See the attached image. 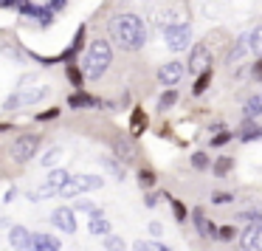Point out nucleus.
I'll return each mask as SVG.
<instances>
[{"label":"nucleus","mask_w":262,"mask_h":251,"mask_svg":"<svg viewBox=\"0 0 262 251\" xmlns=\"http://www.w3.org/2000/svg\"><path fill=\"white\" fill-rule=\"evenodd\" d=\"M107 31H110V40L119 48H124V51H138L147 43V29H144L141 17H136V14H119V17H113L107 23Z\"/></svg>","instance_id":"f257e3e1"},{"label":"nucleus","mask_w":262,"mask_h":251,"mask_svg":"<svg viewBox=\"0 0 262 251\" xmlns=\"http://www.w3.org/2000/svg\"><path fill=\"white\" fill-rule=\"evenodd\" d=\"M110 62H113V51H110V43L107 40H93L91 46L85 48V54H82V76H88V79H102L104 71L110 68Z\"/></svg>","instance_id":"f03ea898"},{"label":"nucleus","mask_w":262,"mask_h":251,"mask_svg":"<svg viewBox=\"0 0 262 251\" xmlns=\"http://www.w3.org/2000/svg\"><path fill=\"white\" fill-rule=\"evenodd\" d=\"M102 183H104V181H102L99 175H68V181L59 186L57 195H62V198H76V195H82V192L99 189Z\"/></svg>","instance_id":"7ed1b4c3"},{"label":"nucleus","mask_w":262,"mask_h":251,"mask_svg":"<svg viewBox=\"0 0 262 251\" xmlns=\"http://www.w3.org/2000/svg\"><path fill=\"white\" fill-rule=\"evenodd\" d=\"M48 88L46 85H34V88H23V91H17L14 96L6 99V104H3V110H20V108H29V104H37L40 99H46Z\"/></svg>","instance_id":"20e7f679"},{"label":"nucleus","mask_w":262,"mask_h":251,"mask_svg":"<svg viewBox=\"0 0 262 251\" xmlns=\"http://www.w3.org/2000/svg\"><path fill=\"white\" fill-rule=\"evenodd\" d=\"M164 34H166V46H169L172 51H186V46L192 43V26L175 23V26H169V29H164Z\"/></svg>","instance_id":"39448f33"},{"label":"nucleus","mask_w":262,"mask_h":251,"mask_svg":"<svg viewBox=\"0 0 262 251\" xmlns=\"http://www.w3.org/2000/svg\"><path fill=\"white\" fill-rule=\"evenodd\" d=\"M40 150V136H20L17 141L12 144V153H14V158L20 161V164H26V161H31L34 158V153Z\"/></svg>","instance_id":"423d86ee"},{"label":"nucleus","mask_w":262,"mask_h":251,"mask_svg":"<svg viewBox=\"0 0 262 251\" xmlns=\"http://www.w3.org/2000/svg\"><path fill=\"white\" fill-rule=\"evenodd\" d=\"M51 223H54L57 228H62V232H68V234L76 232V215H74V209H68V206H59V209H54Z\"/></svg>","instance_id":"0eeeda50"},{"label":"nucleus","mask_w":262,"mask_h":251,"mask_svg":"<svg viewBox=\"0 0 262 251\" xmlns=\"http://www.w3.org/2000/svg\"><path fill=\"white\" fill-rule=\"evenodd\" d=\"M183 71H186V68H183L181 62H164L158 68V82H161V85H166V88H172V85L181 82Z\"/></svg>","instance_id":"6e6552de"},{"label":"nucleus","mask_w":262,"mask_h":251,"mask_svg":"<svg viewBox=\"0 0 262 251\" xmlns=\"http://www.w3.org/2000/svg\"><path fill=\"white\" fill-rule=\"evenodd\" d=\"M209 62H211V54H209V46L206 43H198V46H192V54H189V71H203V68H209Z\"/></svg>","instance_id":"1a4fd4ad"},{"label":"nucleus","mask_w":262,"mask_h":251,"mask_svg":"<svg viewBox=\"0 0 262 251\" xmlns=\"http://www.w3.org/2000/svg\"><path fill=\"white\" fill-rule=\"evenodd\" d=\"M239 251H262V223H251L243 232V243H239Z\"/></svg>","instance_id":"9d476101"},{"label":"nucleus","mask_w":262,"mask_h":251,"mask_svg":"<svg viewBox=\"0 0 262 251\" xmlns=\"http://www.w3.org/2000/svg\"><path fill=\"white\" fill-rule=\"evenodd\" d=\"M26 248H31V251H59L62 248V243H59L57 237H51V234H29V245Z\"/></svg>","instance_id":"9b49d317"},{"label":"nucleus","mask_w":262,"mask_h":251,"mask_svg":"<svg viewBox=\"0 0 262 251\" xmlns=\"http://www.w3.org/2000/svg\"><path fill=\"white\" fill-rule=\"evenodd\" d=\"M17 9L26 14V17H37L42 26H48V23L54 20V12H51L48 6H46V9H40V6H34V3H29V0H20V3H17Z\"/></svg>","instance_id":"f8f14e48"},{"label":"nucleus","mask_w":262,"mask_h":251,"mask_svg":"<svg viewBox=\"0 0 262 251\" xmlns=\"http://www.w3.org/2000/svg\"><path fill=\"white\" fill-rule=\"evenodd\" d=\"M99 99L96 96H91V93H82V91H74L68 96V108H74V110H88V108H99Z\"/></svg>","instance_id":"ddd939ff"},{"label":"nucleus","mask_w":262,"mask_h":251,"mask_svg":"<svg viewBox=\"0 0 262 251\" xmlns=\"http://www.w3.org/2000/svg\"><path fill=\"white\" fill-rule=\"evenodd\" d=\"M192 217H194V228H198V234H200L203 240H209V237H214V234H217V228L211 226L209 220H206L203 209H194V212H192Z\"/></svg>","instance_id":"4468645a"},{"label":"nucleus","mask_w":262,"mask_h":251,"mask_svg":"<svg viewBox=\"0 0 262 251\" xmlns=\"http://www.w3.org/2000/svg\"><path fill=\"white\" fill-rule=\"evenodd\" d=\"M88 228H91V234H99V237H104V234H110V220H104L102 212H91Z\"/></svg>","instance_id":"2eb2a0df"},{"label":"nucleus","mask_w":262,"mask_h":251,"mask_svg":"<svg viewBox=\"0 0 262 251\" xmlns=\"http://www.w3.org/2000/svg\"><path fill=\"white\" fill-rule=\"evenodd\" d=\"M29 228H23V226H12L9 228V243H12V248H17V251H23L26 245H29Z\"/></svg>","instance_id":"dca6fc26"},{"label":"nucleus","mask_w":262,"mask_h":251,"mask_svg":"<svg viewBox=\"0 0 262 251\" xmlns=\"http://www.w3.org/2000/svg\"><path fill=\"white\" fill-rule=\"evenodd\" d=\"M82 40H85V26H79V31H76L74 43H71V46H68V51H65L59 59H71V57H76V54H79V48H82Z\"/></svg>","instance_id":"f3484780"},{"label":"nucleus","mask_w":262,"mask_h":251,"mask_svg":"<svg viewBox=\"0 0 262 251\" xmlns=\"http://www.w3.org/2000/svg\"><path fill=\"white\" fill-rule=\"evenodd\" d=\"M243 113H245V119H256V116L262 113V96H251L248 102H245Z\"/></svg>","instance_id":"a211bd4d"},{"label":"nucleus","mask_w":262,"mask_h":251,"mask_svg":"<svg viewBox=\"0 0 262 251\" xmlns=\"http://www.w3.org/2000/svg\"><path fill=\"white\" fill-rule=\"evenodd\" d=\"M245 43H248V51L262 54V26H256V29L251 31L248 37H245Z\"/></svg>","instance_id":"6ab92c4d"},{"label":"nucleus","mask_w":262,"mask_h":251,"mask_svg":"<svg viewBox=\"0 0 262 251\" xmlns=\"http://www.w3.org/2000/svg\"><path fill=\"white\" fill-rule=\"evenodd\" d=\"M113 153L121 155L124 161H130L133 158V144L127 141V138H116V141H113Z\"/></svg>","instance_id":"aec40b11"},{"label":"nucleus","mask_w":262,"mask_h":251,"mask_svg":"<svg viewBox=\"0 0 262 251\" xmlns=\"http://www.w3.org/2000/svg\"><path fill=\"white\" fill-rule=\"evenodd\" d=\"M209 82H211V68H203V71H200V76H198V82H194V88H192V93H194V96L206 93Z\"/></svg>","instance_id":"412c9836"},{"label":"nucleus","mask_w":262,"mask_h":251,"mask_svg":"<svg viewBox=\"0 0 262 251\" xmlns=\"http://www.w3.org/2000/svg\"><path fill=\"white\" fill-rule=\"evenodd\" d=\"M102 164H104V170H110V175H113V178L124 181V164H119V161H113V158H104Z\"/></svg>","instance_id":"4be33fe9"},{"label":"nucleus","mask_w":262,"mask_h":251,"mask_svg":"<svg viewBox=\"0 0 262 251\" xmlns=\"http://www.w3.org/2000/svg\"><path fill=\"white\" fill-rule=\"evenodd\" d=\"M104 248L107 251H127V245H124V240L116 237V234H104Z\"/></svg>","instance_id":"5701e85b"},{"label":"nucleus","mask_w":262,"mask_h":251,"mask_svg":"<svg viewBox=\"0 0 262 251\" xmlns=\"http://www.w3.org/2000/svg\"><path fill=\"white\" fill-rule=\"evenodd\" d=\"M231 164H234V161L228 158V155L217 158V161H214V175H217V178H226V175H228V170H231Z\"/></svg>","instance_id":"b1692460"},{"label":"nucleus","mask_w":262,"mask_h":251,"mask_svg":"<svg viewBox=\"0 0 262 251\" xmlns=\"http://www.w3.org/2000/svg\"><path fill=\"white\" fill-rule=\"evenodd\" d=\"M245 51H248V43H245V37H239V40H237V46H234L231 51H228V62H237V59L243 57Z\"/></svg>","instance_id":"393cba45"},{"label":"nucleus","mask_w":262,"mask_h":251,"mask_svg":"<svg viewBox=\"0 0 262 251\" xmlns=\"http://www.w3.org/2000/svg\"><path fill=\"white\" fill-rule=\"evenodd\" d=\"M68 79H71V85H74L76 91H79V88H82V71L76 68L74 62H68Z\"/></svg>","instance_id":"a878e982"},{"label":"nucleus","mask_w":262,"mask_h":251,"mask_svg":"<svg viewBox=\"0 0 262 251\" xmlns=\"http://www.w3.org/2000/svg\"><path fill=\"white\" fill-rule=\"evenodd\" d=\"M237 220H239V223H245V226H251V223L256 226V223H262V212H243V215H239Z\"/></svg>","instance_id":"bb28decb"},{"label":"nucleus","mask_w":262,"mask_h":251,"mask_svg":"<svg viewBox=\"0 0 262 251\" xmlns=\"http://www.w3.org/2000/svg\"><path fill=\"white\" fill-rule=\"evenodd\" d=\"M254 138H262V127L259 124H248L243 130V141H254Z\"/></svg>","instance_id":"cd10ccee"},{"label":"nucleus","mask_w":262,"mask_h":251,"mask_svg":"<svg viewBox=\"0 0 262 251\" xmlns=\"http://www.w3.org/2000/svg\"><path fill=\"white\" fill-rule=\"evenodd\" d=\"M172 104H178V93H175V91H166L164 96H161L158 108H161V110H166V108H172Z\"/></svg>","instance_id":"c85d7f7f"},{"label":"nucleus","mask_w":262,"mask_h":251,"mask_svg":"<svg viewBox=\"0 0 262 251\" xmlns=\"http://www.w3.org/2000/svg\"><path fill=\"white\" fill-rule=\"evenodd\" d=\"M192 166H194V170H209V155H206V153H194L192 155Z\"/></svg>","instance_id":"c756f323"},{"label":"nucleus","mask_w":262,"mask_h":251,"mask_svg":"<svg viewBox=\"0 0 262 251\" xmlns=\"http://www.w3.org/2000/svg\"><path fill=\"white\" fill-rule=\"evenodd\" d=\"M172 212H175V220L178 223H186V206L181 200H172Z\"/></svg>","instance_id":"7c9ffc66"},{"label":"nucleus","mask_w":262,"mask_h":251,"mask_svg":"<svg viewBox=\"0 0 262 251\" xmlns=\"http://www.w3.org/2000/svg\"><path fill=\"white\" fill-rule=\"evenodd\" d=\"M59 155H62V150H59V147H54V150H48V155H42V164H46V166H51V164H57V161H59Z\"/></svg>","instance_id":"2f4dec72"},{"label":"nucleus","mask_w":262,"mask_h":251,"mask_svg":"<svg viewBox=\"0 0 262 251\" xmlns=\"http://www.w3.org/2000/svg\"><path fill=\"white\" fill-rule=\"evenodd\" d=\"M144 124H147L144 113H141V110H136V113H133V133H141V130H144Z\"/></svg>","instance_id":"473e14b6"},{"label":"nucleus","mask_w":262,"mask_h":251,"mask_svg":"<svg viewBox=\"0 0 262 251\" xmlns=\"http://www.w3.org/2000/svg\"><path fill=\"white\" fill-rule=\"evenodd\" d=\"M138 183H141V186H152V183H155V175H152L149 170H141V172H138Z\"/></svg>","instance_id":"72a5a7b5"},{"label":"nucleus","mask_w":262,"mask_h":251,"mask_svg":"<svg viewBox=\"0 0 262 251\" xmlns=\"http://www.w3.org/2000/svg\"><path fill=\"white\" fill-rule=\"evenodd\" d=\"M231 200H234V195H231V192H217L214 198H211V203L223 206V203H231Z\"/></svg>","instance_id":"f704fd0d"},{"label":"nucleus","mask_w":262,"mask_h":251,"mask_svg":"<svg viewBox=\"0 0 262 251\" xmlns=\"http://www.w3.org/2000/svg\"><path fill=\"white\" fill-rule=\"evenodd\" d=\"M217 234H220V240H234V234H237V232H234V226H223Z\"/></svg>","instance_id":"c9c22d12"},{"label":"nucleus","mask_w":262,"mask_h":251,"mask_svg":"<svg viewBox=\"0 0 262 251\" xmlns=\"http://www.w3.org/2000/svg\"><path fill=\"white\" fill-rule=\"evenodd\" d=\"M228 138H231V133H220V136H214V141H211V144H214V147H223Z\"/></svg>","instance_id":"e433bc0d"},{"label":"nucleus","mask_w":262,"mask_h":251,"mask_svg":"<svg viewBox=\"0 0 262 251\" xmlns=\"http://www.w3.org/2000/svg\"><path fill=\"white\" fill-rule=\"evenodd\" d=\"M74 209H79V212H93V203H91V200H79Z\"/></svg>","instance_id":"4c0bfd02"},{"label":"nucleus","mask_w":262,"mask_h":251,"mask_svg":"<svg viewBox=\"0 0 262 251\" xmlns=\"http://www.w3.org/2000/svg\"><path fill=\"white\" fill-rule=\"evenodd\" d=\"M62 6H65V0H48V9H51V12H59Z\"/></svg>","instance_id":"58836bf2"},{"label":"nucleus","mask_w":262,"mask_h":251,"mask_svg":"<svg viewBox=\"0 0 262 251\" xmlns=\"http://www.w3.org/2000/svg\"><path fill=\"white\" fill-rule=\"evenodd\" d=\"M133 251H152V243H141V240H138V243L133 245Z\"/></svg>","instance_id":"ea45409f"},{"label":"nucleus","mask_w":262,"mask_h":251,"mask_svg":"<svg viewBox=\"0 0 262 251\" xmlns=\"http://www.w3.org/2000/svg\"><path fill=\"white\" fill-rule=\"evenodd\" d=\"M59 110L57 108H51V110H46V113H40V121H46V119H54V116H57Z\"/></svg>","instance_id":"a19ab883"},{"label":"nucleus","mask_w":262,"mask_h":251,"mask_svg":"<svg viewBox=\"0 0 262 251\" xmlns=\"http://www.w3.org/2000/svg\"><path fill=\"white\" fill-rule=\"evenodd\" d=\"M254 76H256V79H262V59H259V62H254Z\"/></svg>","instance_id":"79ce46f5"},{"label":"nucleus","mask_w":262,"mask_h":251,"mask_svg":"<svg viewBox=\"0 0 262 251\" xmlns=\"http://www.w3.org/2000/svg\"><path fill=\"white\" fill-rule=\"evenodd\" d=\"M152 251H172L169 245H164V243H152Z\"/></svg>","instance_id":"37998d69"},{"label":"nucleus","mask_w":262,"mask_h":251,"mask_svg":"<svg viewBox=\"0 0 262 251\" xmlns=\"http://www.w3.org/2000/svg\"><path fill=\"white\" fill-rule=\"evenodd\" d=\"M149 232H152V234H161V223H149Z\"/></svg>","instance_id":"c03bdc74"},{"label":"nucleus","mask_w":262,"mask_h":251,"mask_svg":"<svg viewBox=\"0 0 262 251\" xmlns=\"http://www.w3.org/2000/svg\"><path fill=\"white\" fill-rule=\"evenodd\" d=\"M161 195H147V206H155V200H158Z\"/></svg>","instance_id":"a18cd8bd"},{"label":"nucleus","mask_w":262,"mask_h":251,"mask_svg":"<svg viewBox=\"0 0 262 251\" xmlns=\"http://www.w3.org/2000/svg\"><path fill=\"white\" fill-rule=\"evenodd\" d=\"M0 130H9V127H3V124H0Z\"/></svg>","instance_id":"49530a36"}]
</instances>
